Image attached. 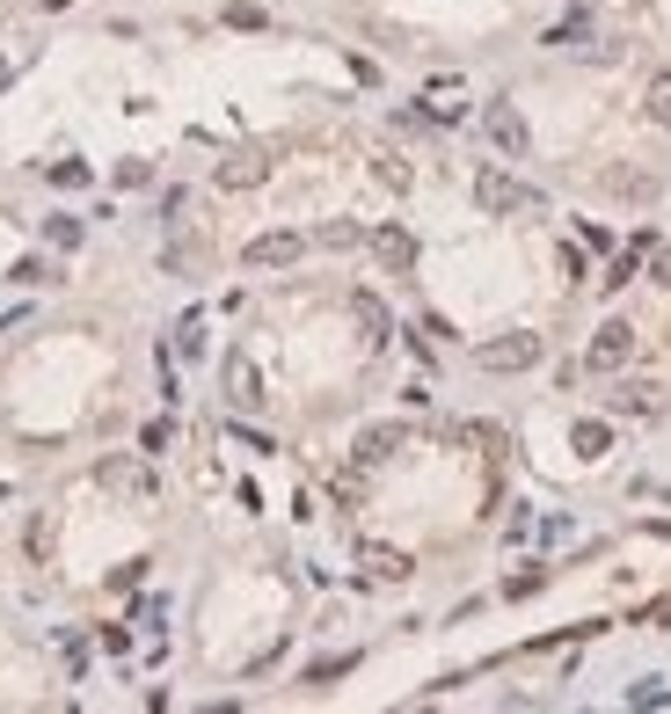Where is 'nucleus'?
<instances>
[{
    "instance_id": "a211bd4d",
    "label": "nucleus",
    "mask_w": 671,
    "mask_h": 714,
    "mask_svg": "<svg viewBox=\"0 0 671 714\" xmlns=\"http://www.w3.org/2000/svg\"><path fill=\"white\" fill-rule=\"evenodd\" d=\"M380 183H388V190H409V183H416V168H409L402 154H380Z\"/></svg>"
},
{
    "instance_id": "6ab92c4d",
    "label": "nucleus",
    "mask_w": 671,
    "mask_h": 714,
    "mask_svg": "<svg viewBox=\"0 0 671 714\" xmlns=\"http://www.w3.org/2000/svg\"><path fill=\"white\" fill-rule=\"evenodd\" d=\"M52 183L59 190H89V161H52Z\"/></svg>"
},
{
    "instance_id": "cd10ccee",
    "label": "nucleus",
    "mask_w": 671,
    "mask_h": 714,
    "mask_svg": "<svg viewBox=\"0 0 671 714\" xmlns=\"http://www.w3.org/2000/svg\"><path fill=\"white\" fill-rule=\"evenodd\" d=\"M44 8H73V0H44Z\"/></svg>"
},
{
    "instance_id": "423d86ee",
    "label": "nucleus",
    "mask_w": 671,
    "mask_h": 714,
    "mask_svg": "<svg viewBox=\"0 0 671 714\" xmlns=\"http://www.w3.org/2000/svg\"><path fill=\"white\" fill-rule=\"evenodd\" d=\"M227 408H264V372L248 365V358H227Z\"/></svg>"
},
{
    "instance_id": "a878e982",
    "label": "nucleus",
    "mask_w": 671,
    "mask_h": 714,
    "mask_svg": "<svg viewBox=\"0 0 671 714\" xmlns=\"http://www.w3.org/2000/svg\"><path fill=\"white\" fill-rule=\"evenodd\" d=\"M650 278H657V284H671V248H650Z\"/></svg>"
},
{
    "instance_id": "ddd939ff",
    "label": "nucleus",
    "mask_w": 671,
    "mask_h": 714,
    "mask_svg": "<svg viewBox=\"0 0 671 714\" xmlns=\"http://www.w3.org/2000/svg\"><path fill=\"white\" fill-rule=\"evenodd\" d=\"M569 445H577V459H606V453H613V423L584 416L577 431H569Z\"/></svg>"
},
{
    "instance_id": "1a4fd4ad",
    "label": "nucleus",
    "mask_w": 671,
    "mask_h": 714,
    "mask_svg": "<svg viewBox=\"0 0 671 714\" xmlns=\"http://www.w3.org/2000/svg\"><path fill=\"white\" fill-rule=\"evenodd\" d=\"M351 321H358V335H365V350H380L394 335V321H388V307H380V299L372 292H351Z\"/></svg>"
},
{
    "instance_id": "5701e85b",
    "label": "nucleus",
    "mask_w": 671,
    "mask_h": 714,
    "mask_svg": "<svg viewBox=\"0 0 671 714\" xmlns=\"http://www.w3.org/2000/svg\"><path fill=\"white\" fill-rule=\"evenodd\" d=\"M657 700H671V685H657V679L628 685V707H657Z\"/></svg>"
},
{
    "instance_id": "2eb2a0df",
    "label": "nucleus",
    "mask_w": 671,
    "mask_h": 714,
    "mask_svg": "<svg viewBox=\"0 0 671 714\" xmlns=\"http://www.w3.org/2000/svg\"><path fill=\"white\" fill-rule=\"evenodd\" d=\"M642 117H650L657 132H671V73H657V81L642 87Z\"/></svg>"
},
{
    "instance_id": "4be33fe9",
    "label": "nucleus",
    "mask_w": 671,
    "mask_h": 714,
    "mask_svg": "<svg viewBox=\"0 0 671 714\" xmlns=\"http://www.w3.org/2000/svg\"><path fill=\"white\" fill-rule=\"evenodd\" d=\"M540 583H548V569H518L512 583H504V598H533V591H540Z\"/></svg>"
},
{
    "instance_id": "dca6fc26",
    "label": "nucleus",
    "mask_w": 671,
    "mask_h": 714,
    "mask_svg": "<svg viewBox=\"0 0 671 714\" xmlns=\"http://www.w3.org/2000/svg\"><path fill=\"white\" fill-rule=\"evenodd\" d=\"M424 110H431V117H438V124L467 117V103H460V87H453V81H438V87H431V95H424Z\"/></svg>"
},
{
    "instance_id": "412c9836",
    "label": "nucleus",
    "mask_w": 671,
    "mask_h": 714,
    "mask_svg": "<svg viewBox=\"0 0 671 714\" xmlns=\"http://www.w3.org/2000/svg\"><path fill=\"white\" fill-rule=\"evenodd\" d=\"M365 241V227H351V219H336V227H321V248H358Z\"/></svg>"
},
{
    "instance_id": "4468645a",
    "label": "nucleus",
    "mask_w": 671,
    "mask_h": 714,
    "mask_svg": "<svg viewBox=\"0 0 671 714\" xmlns=\"http://www.w3.org/2000/svg\"><path fill=\"white\" fill-rule=\"evenodd\" d=\"M613 408H620V416H657V408H664V394H657V386H642V380H628V386H613Z\"/></svg>"
},
{
    "instance_id": "f8f14e48",
    "label": "nucleus",
    "mask_w": 671,
    "mask_h": 714,
    "mask_svg": "<svg viewBox=\"0 0 671 714\" xmlns=\"http://www.w3.org/2000/svg\"><path fill=\"white\" fill-rule=\"evenodd\" d=\"M394 445H402V423H372V431H358V467L394 459Z\"/></svg>"
},
{
    "instance_id": "b1692460",
    "label": "nucleus",
    "mask_w": 671,
    "mask_h": 714,
    "mask_svg": "<svg viewBox=\"0 0 671 714\" xmlns=\"http://www.w3.org/2000/svg\"><path fill=\"white\" fill-rule=\"evenodd\" d=\"M140 183H154V168H146V161H124V168H117V190H140Z\"/></svg>"
},
{
    "instance_id": "f3484780",
    "label": "nucleus",
    "mask_w": 671,
    "mask_h": 714,
    "mask_svg": "<svg viewBox=\"0 0 671 714\" xmlns=\"http://www.w3.org/2000/svg\"><path fill=\"white\" fill-rule=\"evenodd\" d=\"M343 671H358V656H321V663H307V685H329Z\"/></svg>"
},
{
    "instance_id": "aec40b11",
    "label": "nucleus",
    "mask_w": 671,
    "mask_h": 714,
    "mask_svg": "<svg viewBox=\"0 0 671 714\" xmlns=\"http://www.w3.org/2000/svg\"><path fill=\"white\" fill-rule=\"evenodd\" d=\"M44 241L52 248H81V219H44Z\"/></svg>"
},
{
    "instance_id": "393cba45",
    "label": "nucleus",
    "mask_w": 671,
    "mask_h": 714,
    "mask_svg": "<svg viewBox=\"0 0 671 714\" xmlns=\"http://www.w3.org/2000/svg\"><path fill=\"white\" fill-rule=\"evenodd\" d=\"M613 190H628V197H650L657 183H650V175H636V168H620V175H613Z\"/></svg>"
},
{
    "instance_id": "9b49d317",
    "label": "nucleus",
    "mask_w": 671,
    "mask_h": 714,
    "mask_svg": "<svg viewBox=\"0 0 671 714\" xmlns=\"http://www.w3.org/2000/svg\"><path fill=\"white\" fill-rule=\"evenodd\" d=\"M372 256L388 262V270H409V262H416V234L409 227H372Z\"/></svg>"
},
{
    "instance_id": "f03ea898",
    "label": "nucleus",
    "mask_w": 671,
    "mask_h": 714,
    "mask_svg": "<svg viewBox=\"0 0 671 714\" xmlns=\"http://www.w3.org/2000/svg\"><path fill=\"white\" fill-rule=\"evenodd\" d=\"M482 132H489V146L504 161H526L533 154V132H526V117H518V103H489V110H482Z\"/></svg>"
},
{
    "instance_id": "39448f33",
    "label": "nucleus",
    "mask_w": 671,
    "mask_h": 714,
    "mask_svg": "<svg viewBox=\"0 0 671 714\" xmlns=\"http://www.w3.org/2000/svg\"><path fill=\"white\" fill-rule=\"evenodd\" d=\"M95 482L110 488V496H132V504H154V474L140 467V459H103V467H95Z\"/></svg>"
},
{
    "instance_id": "bb28decb",
    "label": "nucleus",
    "mask_w": 671,
    "mask_h": 714,
    "mask_svg": "<svg viewBox=\"0 0 671 714\" xmlns=\"http://www.w3.org/2000/svg\"><path fill=\"white\" fill-rule=\"evenodd\" d=\"M8 81H16V66H8V59H0V87H8Z\"/></svg>"
},
{
    "instance_id": "20e7f679",
    "label": "nucleus",
    "mask_w": 671,
    "mask_h": 714,
    "mask_svg": "<svg viewBox=\"0 0 671 714\" xmlns=\"http://www.w3.org/2000/svg\"><path fill=\"white\" fill-rule=\"evenodd\" d=\"M307 256V234H256V241H248L241 248V262H248V270H292V262H300Z\"/></svg>"
},
{
    "instance_id": "6e6552de",
    "label": "nucleus",
    "mask_w": 671,
    "mask_h": 714,
    "mask_svg": "<svg viewBox=\"0 0 671 714\" xmlns=\"http://www.w3.org/2000/svg\"><path fill=\"white\" fill-rule=\"evenodd\" d=\"M358 569H365L372 583H409V576H416V561H409L402 547H365V555H358Z\"/></svg>"
},
{
    "instance_id": "0eeeda50",
    "label": "nucleus",
    "mask_w": 671,
    "mask_h": 714,
    "mask_svg": "<svg viewBox=\"0 0 671 714\" xmlns=\"http://www.w3.org/2000/svg\"><path fill=\"white\" fill-rule=\"evenodd\" d=\"M628 350H636V329H628V321H606V329L591 335V365L613 372V365H628Z\"/></svg>"
},
{
    "instance_id": "9d476101",
    "label": "nucleus",
    "mask_w": 671,
    "mask_h": 714,
    "mask_svg": "<svg viewBox=\"0 0 671 714\" xmlns=\"http://www.w3.org/2000/svg\"><path fill=\"white\" fill-rule=\"evenodd\" d=\"M264 175H270L264 154H234V161H219V168H213V183H219V190H256Z\"/></svg>"
},
{
    "instance_id": "7ed1b4c3",
    "label": "nucleus",
    "mask_w": 671,
    "mask_h": 714,
    "mask_svg": "<svg viewBox=\"0 0 671 714\" xmlns=\"http://www.w3.org/2000/svg\"><path fill=\"white\" fill-rule=\"evenodd\" d=\"M475 365L482 372H533V365H540V335H526V329H518V335H496V343L475 350Z\"/></svg>"
},
{
    "instance_id": "f257e3e1",
    "label": "nucleus",
    "mask_w": 671,
    "mask_h": 714,
    "mask_svg": "<svg viewBox=\"0 0 671 714\" xmlns=\"http://www.w3.org/2000/svg\"><path fill=\"white\" fill-rule=\"evenodd\" d=\"M475 205L489 211V219H533V211H548V197L533 190V183H518V175H504V168H482Z\"/></svg>"
}]
</instances>
